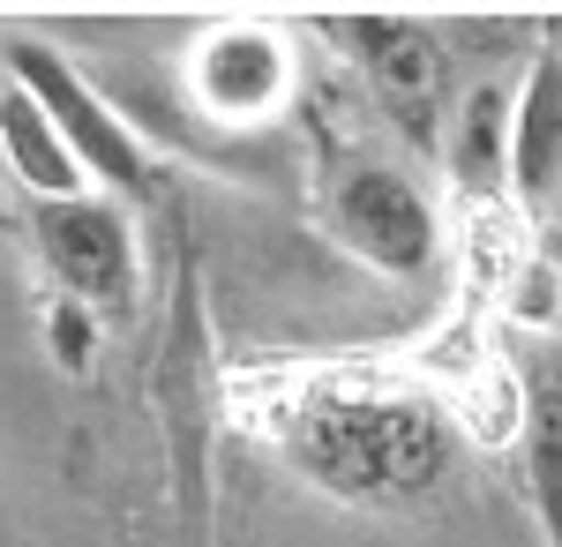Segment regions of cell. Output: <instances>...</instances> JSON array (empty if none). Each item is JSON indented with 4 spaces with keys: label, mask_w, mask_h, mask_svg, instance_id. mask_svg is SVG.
<instances>
[{
    "label": "cell",
    "mask_w": 562,
    "mask_h": 547,
    "mask_svg": "<svg viewBox=\"0 0 562 547\" xmlns=\"http://www.w3.org/2000/svg\"><path fill=\"white\" fill-rule=\"evenodd\" d=\"M98 315H83L76 300H53V315H45V337H53V360L68 368V376H90V345H98Z\"/></svg>",
    "instance_id": "cell-14"
},
{
    "label": "cell",
    "mask_w": 562,
    "mask_h": 547,
    "mask_svg": "<svg viewBox=\"0 0 562 547\" xmlns=\"http://www.w3.org/2000/svg\"><path fill=\"white\" fill-rule=\"evenodd\" d=\"M323 31L338 38L368 98L383 105L390 121L405 127L413 143H442V121L458 105V60L428 15H383V8H360V15H323Z\"/></svg>",
    "instance_id": "cell-2"
},
{
    "label": "cell",
    "mask_w": 562,
    "mask_h": 547,
    "mask_svg": "<svg viewBox=\"0 0 562 547\" xmlns=\"http://www.w3.org/2000/svg\"><path fill=\"white\" fill-rule=\"evenodd\" d=\"M510 203L532 217H548L562 203V31L548 15L540 53L525 60V83L510 98Z\"/></svg>",
    "instance_id": "cell-8"
},
{
    "label": "cell",
    "mask_w": 562,
    "mask_h": 547,
    "mask_svg": "<svg viewBox=\"0 0 562 547\" xmlns=\"http://www.w3.org/2000/svg\"><path fill=\"white\" fill-rule=\"evenodd\" d=\"M435 31H442V45H450V60H465V53H480V60H532V53H540V31H548V23H532V15H442V23H435Z\"/></svg>",
    "instance_id": "cell-13"
},
{
    "label": "cell",
    "mask_w": 562,
    "mask_h": 547,
    "mask_svg": "<svg viewBox=\"0 0 562 547\" xmlns=\"http://www.w3.org/2000/svg\"><path fill=\"white\" fill-rule=\"evenodd\" d=\"M510 98H518V90L480 76V83L458 90V105H450V121H442L435 158H442V180L465 196V211L510 203Z\"/></svg>",
    "instance_id": "cell-10"
},
{
    "label": "cell",
    "mask_w": 562,
    "mask_h": 547,
    "mask_svg": "<svg viewBox=\"0 0 562 547\" xmlns=\"http://www.w3.org/2000/svg\"><path fill=\"white\" fill-rule=\"evenodd\" d=\"M31 241H38L45 278L60 300H76L98 323H128L143 300V233L135 211L113 196H76V203H31Z\"/></svg>",
    "instance_id": "cell-4"
},
{
    "label": "cell",
    "mask_w": 562,
    "mask_h": 547,
    "mask_svg": "<svg viewBox=\"0 0 562 547\" xmlns=\"http://www.w3.org/2000/svg\"><path fill=\"white\" fill-rule=\"evenodd\" d=\"M323 233L352 263H368L375 278H428L442 255V211H435L428 180L405 166H383V158H360L330 180Z\"/></svg>",
    "instance_id": "cell-5"
},
{
    "label": "cell",
    "mask_w": 562,
    "mask_h": 547,
    "mask_svg": "<svg viewBox=\"0 0 562 547\" xmlns=\"http://www.w3.org/2000/svg\"><path fill=\"white\" fill-rule=\"evenodd\" d=\"M180 90L225 135L233 127H262V121H278L293 105V90H301V38L285 23H270V15L211 23L188 45V60H180Z\"/></svg>",
    "instance_id": "cell-6"
},
{
    "label": "cell",
    "mask_w": 562,
    "mask_h": 547,
    "mask_svg": "<svg viewBox=\"0 0 562 547\" xmlns=\"http://www.w3.org/2000/svg\"><path fill=\"white\" fill-rule=\"evenodd\" d=\"M555 31H562V15H555Z\"/></svg>",
    "instance_id": "cell-15"
},
{
    "label": "cell",
    "mask_w": 562,
    "mask_h": 547,
    "mask_svg": "<svg viewBox=\"0 0 562 547\" xmlns=\"http://www.w3.org/2000/svg\"><path fill=\"white\" fill-rule=\"evenodd\" d=\"M8 83L31 90L45 105V121L68 135V150H76V166L90 172L98 196H113L128 211L150 196V143L135 135V121H121V105L90 83L68 53H53L38 38H15L8 45Z\"/></svg>",
    "instance_id": "cell-3"
},
{
    "label": "cell",
    "mask_w": 562,
    "mask_h": 547,
    "mask_svg": "<svg viewBox=\"0 0 562 547\" xmlns=\"http://www.w3.org/2000/svg\"><path fill=\"white\" fill-rule=\"evenodd\" d=\"M0 166L8 180L31 196V203H76V196H98L90 188V172L76 166V150H68V135L45 121V105L31 90H0Z\"/></svg>",
    "instance_id": "cell-11"
},
{
    "label": "cell",
    "mask_w": 562,
    "mask_h": 547,
    "mask_svg": "<svg viewBox=\"0 0 562 547\" xmlns=\"http://www.w3.org/2000/svg\"><path fill=\"white\" fill-rule=\"evenodd\" d=\"M158 405H166V443L180 458V503L203 525V503H211V421L225 413V376H217L211 345H203V300H195L188 270H180L166 360H158Z\"/></svg>",
    "instance_id": "cell-7"
},
{
    "label": "cell",
    "mask_w": 562,
    "mask_h": 547,
    "mask_svg": "<svg viewBox=\"0 0 562 547\" xmlns=\"http://www.w3.org/2000/svg\"><path fill=\"white\" fill-rule=\"evenodd\" d=\"M525 382V495L540 517V540L562 547V331H525V345H510Z\"/></svg>",
    "instance_id": "cell-9"
},
{
    "label": "cell",
    "mask_w": 562,
    "mask_h": 547,
    "mask_svg": "<svg viewBox=\"0 0 562 547\" xmlns=\"http://www.w3.org/2000/svg\"><path fill=\"white\" fill-rule=\"evenodd\" d=\"M435 398H442V413L458 427V443H473V450H518L525 443V382H518L510 345L480 353L473 368L458 382H442Z\"/></svg>",
    "instance_id": "cell-12"
},
{
    "label": "cell",
    "mask_w": 562,
    "mask_h": 547,
    "mask_svg": "<svg viewBox=\"0 0 562 547\" xmlns=\"http://www.w3.org/2000/svg\"><path fill=\"white\" fill-rule=\"evenodd\" d=\"M270 443L285 465L315 480L323 495L360 510L420 503L458 458V427L442 398L420 382H383V376H301L285 382Z\"/></svg>",
    "instance_id": "cell-1"
}]
</instances>
